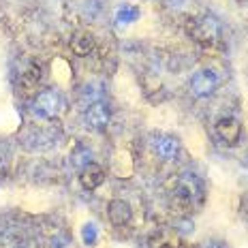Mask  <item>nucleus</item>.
I'll return each mask as SVG.
<instances>
[{"label": "nucleus", "instance_id": "nucleus-15", "mask_svg": "<svg viewBox=\"0 0 248 248\" xmlns=\"http://www.w3.org/2000/svg\"><path fill=\"white\" fill-rule=\"evenodd\" d=\"M4 169H7V154L0 150V173H2Z\"/></svg>", "mask_w": 248, "mask_h": 248}, {"label": "nucleus", "instance_id": "nucleus-7", "mask_svg": "<svg viewBox=\"0 0 248 248\" xmlns=\"http://www.w3.org/2000/svg\"><path fill=\"white\" fill-rule=\"evenodd\" d=\"M103 180H105V171H103L101 165H96V163L84 165V169H81V173H79V184L84 186L86 190H94L96 186L103 184Z\"/></svg>", "mask_w": 248, "mask_h": 248}, {"label": "nucleus", "instance_id": "nucleus-9", "mask_svg": "<svg viewBox=\"0 0 248 248\" xmlns=\"http://www.w3.org/2000/svg\"><path fill=\"white\" fill-rule=\"evenodd\" d=\"M154 150H156V154L163 161H173L178 156L180 141L173 135H158V139L154 141Z\"/></svg>", "mask_w": 248, "mask_h": 248}, {"label": "nucleus", "instance_id": "nucleus-3", "mask_svg": "<svg viewBox=\"0 0 248 248\" xmlns=\"http://www.w3.org/2000/svg\"><path fill=\"white\" fill-rule=\"evenodd\" d=\"M193 37L203 45L214 43V41L220 37V22L214 15H203V17H199L193 26Z\"/></svg>", "mask_w": 248, "mask_h": 248}, {"label": "nucleus", "instance_id": "nucleus-8", "mask_svg": "<svg viewBox=\"0 0 248 248\" xmlns=\"http://www.w3.org/2000/svg\"><path fill=\"white\" fill-rule=\"evenodd\" d=\"M107 214H109L111 225L124 227L128 220H131L133 210H131V205H128L124 199H113L111 203H109V208H107Z\"/></svg>", "mask_w": 248, "mask_h": 248}, {"label": "nucleus", "instance_id": "nucleus-11", "mask_svg": "<svg viewBox=\"0 0 248 248\" xmlns=\"http://www.w3.org/2000/svg\"><path fill=\"white\" fill-rule=\"evenodd\" d=\"M39 81H41V71H37L32 66V69H28V71H24L22 77H19V94H24V96H30V94H34L37 92V88H39Z\"/></svg>", "mask_w": 248, "mask_h": 248}, {"label": "nucleus", "instance_id": "nucleus-10", "mask_svg": "<svg viewBox=\"0 0 248 248\" xmlns=\"http://www.w3.org/2000/svg\"><path fill=\"white\" fill-rule=\"evenodd\" d=\"M71 49H73V54L79 56V58H86V56H90L92 49H94V34L86 32V30L77 32L75 37H73V41H71Z\"/></svg>", "mask_w": 248, "mask_h": 248}, {"label": "nucleus", "instance_id": "nucleus-2", "mask_svg": "<svg viewBox=\"0 0 248 248\" xmlns=\"http://www.w3.org/2000/svg\"><path fill=\"white\" fill-rule=\"evenodd\" d=\"M62 109V99L56 90H43L34 96V113L39 118H45V120H51L56 118Z\"/></svg>", "mask_w": 248, "mask_h": 248}, {"label": "nucleus", "instance_id": "nucleus-13", "mask_svg": "<svg viewBox=\"0 0 248 248\" xmlns=\"http://www.w3.org/2000/svg\"><path fill=\"white\" fill-rule=\"evenodd\" d=\"M139 17V9L133 4H122L116 11V22L118 24H133Z\"/></svg>", "mask_w": 248, "mask_h": 248}, {"label": "nucleus", "instance_id": "nucleus-16", "mask_svg": "<svg viewBox=\"0 0 248 248\" xmlns=\"http://www.w3.org/2000/svg\"><path fill=\"white\" fill-rule=\"evenodd\" d=\"M208 248H223L220 244H212V246H208Z\"/></svg>", "mask_w": 248, "mask_h": 248}, {"label": "nucleus", "instance_id": "nucleus-6", "mask_svg": "<svg viewBox=\"0 0 248 248\" xmlns=\"http://www.w3.org/2000/svg\"><path fill=\"white\" fill-rule=\"evenodd\" d=\"M86 122L92 128H105L109 124V107L103 101H94L86 109Z\"/></svg>", "mask_w": 248, "mask_h": 248}, {"label": "nucleus", "instance_id": "nucleus-14", "mask_svg": "<svg viewBox=\"0 0 248 248\" xmlns=\"http://www.w3.org/2000/svg\"><path fill=\"white\" fill-rule=\"evenodd\" d=\"M81 240H84L86 246H94L96 244V240H99V231H96L94 223L84 225V229H81Z\"/></svg>", "mask_w": 248, "mask_h": 248}, {"label": "nucleus", "instance_id": "nucleus-12", "mask_svg": "<svg viewBox=\"0 0 248 248\" xmlns=\"http://www.w3.org/2000/svg\"><path fill=\"white\" fill-rule=\"evenodd\" d=\"M150 248H180V240L169 231H161L150 237Z\"/></svg>", "mask_w": 248, "mask_h": 248}, {"label": "nucleus", "instance_id": "nucleus-5", "mask_svg": "<svg viewBox=\"0 0 248 248\" xmlns=\"http://www.w3.org/2000/svg\"><path fill=\"white\" fill-rule=\"evenodd\" d=\"M216 133L227 146H237L242 139V124L233 116H225L216 122Z\"/></svg>", "mask_w": 248, "mask_h": 248}, {"label": "nucleus", "instance_id": "nucleus-1", "mask_svg": "<svg viewBox=\"0 0 248 248\" xmlns=\"http://www.w3.org/2000/svg\"><path fill=\"white\" fill-rule=\"evenodd\" d=\"M195 197H197V190H195L193 180H180L178 186L173 188V195H171L173 212L188 214V212L193 210V205H195Z\"/></svg>", "mask_w": 248, "mask_h": 248}, {"label": "nucleus", "instance_id": "nucleus-4", "mask_svg": "<svg viewBox=\"0 0 248 248\" xmlns=\"http://www.w3.org/2000/svg\"><path fill=\"white\" fill-rule=\"evenodd\" d=\"M216 86H218V79H216L214 71H210V69L199 71V73H195L193 79H190V92H193V96H197V99L210 96L212 92L216 90Z\"/></svg>", "mask_w": 248, "mask_h": 248}]
</instances>
